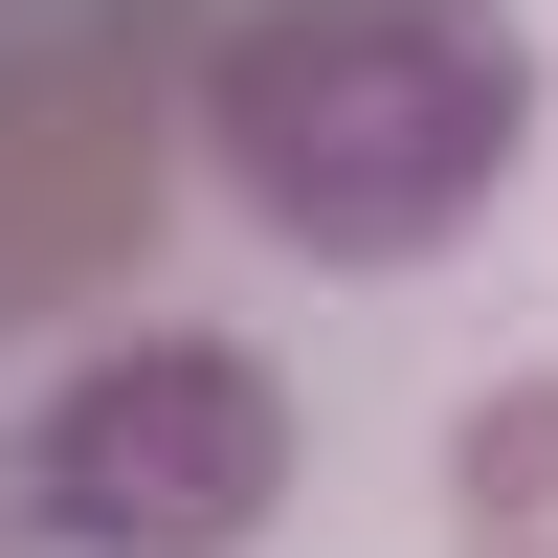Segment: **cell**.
<instances>
[{"label":"cell","mask_w":558,"mask_h":558,"mask_svg":"<svg viewBox=\"0 0 558 558\" xmlns=\"http://www.w3.org/2000/svg\"><path fill=\"white\" fill-rule=\"evenodd\" d=\"M223 179L291 246H447L514 179V23H470V0H268L223 45Z\"/></svg>","instance_id":"obj_1"},{"label":"cell","mask_w":558,"mask_h":558,"mask_svg":"<svg viewBox=\"0 0 558 558\" xmlns=\"http://www.w3.org/2000/svg\"><path fill=\"white\" fill-rule=\"evenodd\" d=\"M291 492V425H268L246 357H112V380H68V425H45V514L89 558H223Z\"/></svg>","instance_id":"obj_2"}]
</instances>
